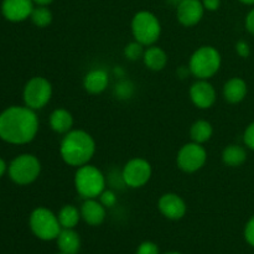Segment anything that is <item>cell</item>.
<instances>
[{"label": "cell", "instance_id": "e575fe53", "mask_svg": "<svg viewBox=\"0 0 254 254\" xmlns=\"http://www.w3.org/2000/svg\"><path fill=\"white\" fill-rule=\"evenodd\" d=\"M7 170V166H6V163H5L4 160H2L1 158H0V178H1L2 175L5 174V171Z\"/></svg>", "mask_w": 254, "mask_h": 254}, {"label": "cell", "instance_id": "74e56055", "mask_svg": "<svg viewBox=\"0 0 254 254\" xmlns=\"http://www.w3.org/2000/svg\"><path fill=\"white\" fill-rule=\"evenodd\" d=\"M56 254H66V253H64V252H60V253H56Z\"/></svg>", "mask_w": 254, "mask_h": 254}, {"label": "cell", "instance_id": "4316f807", "mask_svg": "<svg viewBox=\"0 0 254 254\" xmlns=\"http://www.w3.org/2000/svg\"><path fill=\"white\" fill-rule=\"evenodd\" d=\"M98 200H99V202H101L102 205L104 206V207L111 208V207H113L114 205H116L117 200H118V198H117V195H116V192H114V191L109 190V189H106V190H104L103 192L99 195Z\"/></svg>", "mask_w": 254, "mask_h": 254}, {"label": "cell", "instance_id": "ac0fdd59", "mask_svg": "<svg viewBox=\"0 0 254 254\" xmlns=\"http://www.w3.org/2000/svg\"><path fill=\"white\" fill-rule=\"evenodd\" d=\"M50 127L57 134H66L73 128V116L64 108H57L50 114Z\"/></svg>", "mask_w": 254, "mask_h": 254}, {"label": "cell", "instance_id": "f1b7e54d", "mask_svg": "<svg viewBox=\"0 0 254 254\" xmlns=\"http://www.w3.org/2000/svg\"><path fill=\"white\" fill-rule=\"evenodd\" d=\"M243 141L248 148L254 150V122L246 128L245 134H243Z\"/></svg>", "mask_w": 254, "mask_h": 254}, {"label": "cell", "instance_id": "7a4b0ae2", "mask_svg": "<svg viewBox=\"0 0 254 254\" xmlns=\"http://www.w3.org/2000/svg\"><path fill=\"white\" fill-rule=\"evenodd\" d=\"M96 154V141L88 131L72 129L66 133L60 144V155L69 166L79 168L93 159Z\"/></svg>", "mask_w": 254, "mask_h": 254}, {"label": "cell", "instance_id": "8fae6325", "mask_svg": "<svg viewBox=\"0 0 254 254\" xmlns=\"http://www.w3.org/2000/svg\"><path fill=\"white\" fill-rule=\"evenodd\" d=\"M190 99L198 109H208L216 103L217 93L208 79H197L190 87Z\"/></svg>", "mask_w": 254, "mask_h": 254}, {"label": "cell", "instance_id": "5b68a950", "mask_svg": "<svg viewBox=\"0 0 254 254\" xmlns=\"http://www.w3.org/2000/svg\"><path fill=\"white\" fill-rule=\"evenodd\" d=\"M131 34L143 46H151L161 35V24L155 14L146 10L138 11L131 19Z\"/></svg>", "mask_w": 254, "mask_h": 254}, {"label": "cell", "instance_id": "d4e9b609", "mask_svg": "<svg viewBox=\"0 0 254 254\" xmlns=\"http://www.w3.org/2000/svg\"><path fill=\"white\" fill-rule=\"evenodd\" d=\"M141 44L134 40L133 42H129L126 47H124V56L129 60V61H138L139 59H143V55L145 49Z\"/></svg>", "mask_w": 254, "mask_h": 254}, {"label": "cell", "instance_id": "7402d4cb", "mask_svg": "<svg viewBox=\"0 0 254 254\" xmlns=\"http://www.w3.org/2000/svg\"><path fill=\"white\" fill-rule=\"evenodd\" d=\"M213 127L210 122L205 119H198L193 122L190 128V138L191 141H195L198 144H205L212 138Z\"/></svg>", "mask_w": 254, "mask_h": 254}, {"label": "cell", "instance_id": "d6986e66", "mask_svg": "<svg viewBox=\"0 0 254 254\" xmlns=\"http://www.w3.org/2000/svg\"><path fill=\"white\" fill-rule=\"evenodd\" d=\"M56 242L60 252L66 254H77L81 248V238L74 228H62Z\"/></svg>", "mask_w": 254, "mask_h": 254}, {"label": "cell", "instance_id": "4dcf8cb0", "mask_svg": "<svg viewBox=\"0 0 254 254\" xmlns=\"http://www.w3.org/2000/svg\"><path fill=\"white\" fill-rule=\"evenodd\" d=\"M236 51H237V54L240 55L241 57L247 59L251 54V47L247 41H245V40H240V41L236 44Z\"/></svg>", "mask_w": 254, "mask_h": 254}, {"label": "cell", "instance_id": "ba28073f", "mask_svg": "<svg viewBox=\"0 0 254 254\" xmlns=\"http://www.w3.org/2000/svg\"><path fill=\"white\" fill-rule=\"evenodd\" d=\"M52 97V84L45 77H32L25 84L22 98L25 106L32 111H39L46 107Z\"/></svg>", "mask_w": 254, "mask_h": 254}, {"label": "cell", "instance_id": "83f0119b", "mask_svg": "<svg viewBox=\"0 0 254 254\" xmlns=\"http://www.w3.org/2000/svg\"><path fill=\"white\" fill-rule=\"evenodd\" d=\"M136 254H160L158 245H155L151 241H145L140 243V246L136 250Z\"/></svg>", "mask_w": 254, "mask_h": 254}, {"label": "cell", "instance_id": "1f68e13d", "mask_svg": "<svg viewBox=\"0 0 254 254\" xmlns=\"http://www.w3.org/2000/svg\"><path fill=\"white\" fill-rule=\"evenodd\" d=\"M201 1H202L205 10H207V11H216L221 6V0H201Z\"/></svg>", "mask_w": 254, "mask_h": 254}, {"label": "cell", "instance_id": "836d02e7", "mask_svg": "<svg viewBox=\"0 0 254 254\" xmlns=\"http://www.w3.org/2000/svg\"><path fill=\"white\" fill-rule=\"evenodd\" d=\"M34 1V4L36 5H41V6H47V5L51 4L54 0H32Z\"/></svg>", "mask_w": 254, "mask_h": 254}, {"label": "cell", "instance_id": "52a82bcc", "mask_svg": "<svg viewBox=\"0 0 254 254\" xmlns=\"http://www.w3.org/2000/svg\"><path fill=\"white\" fill-rule=\"evenodd\" d=\"M10 179L17 185H30L35 183L41 173V163L32 154H21L16 156L7 166Z\"/></svg>", "mask_w": 254, "mask_h": 254}, {"label": "cell", "instance_id": "603a6c76", "mask_svg": "<svg viewBox=\"0 0 254 254\" xmlns=\"http://www.w3.org/2000/svg\"><path fill=\"white\" fill-rule=\"evenodd\" d=\"M57 217L62 228H74L82 218L81 211L73 205L62 206L61 210L57 213Z\"/></svg>", "mask_w": 254, "mask_h": 254}, {"label": "cell", "instance_id": "9a60e30c", "mask_svg": "<svg viewBox=\"0 0 254 254\" xmlns=\"http://www.w3.org/2000/svg\"><path fill=\"white\" fill-rule=\"evenodd\" d=\"M79 211L82 220L89 226H99L106 220L107 208L99 202L98 198L84 200Z\"/></svg>", "mask_w": 254, "mask_h": 254}, {"label": "cell", "instance_id": "3957f363", "mask_svg": "<svg viewBox=\"0 0 254 254\" xmlns=\"http://www.w3.org/2000/svg\"><path fill=\"white\" fill-rule=\"evenodd\" d=\"M222 57L216 47L205 45L198 47L191 55L189 71L197 79H210L220 71Z\"/></svg>", "mask_w": 254, "mask_h": 254}, {"label": "cell", "instance_id": "4fadbf2b", "mask_svg": "<svg viewBox=\"0 0 254 254\" xmlns=\"http://www.w3.org/2000/svg\"><path fill=\"white\" fill-rule=\"evenodd\" d=\"M205 14L201 0H181L176 9V17L183 26L191 27L197 25Z\"/></svg>", "mask_w": 254, "mask_h": 254}, {"label": "cell", "instance_id": "484cf974", "mask_svg": "<svg viewBox=\"0 0 254 254\" xmlns=\"http://www.w3.org/2000/svg\"><path fill=\"white\" fill-rule=\"evenodd\" d=\"M133 92H134V86L129 81H121L116 86V89H114L116 96L122 99H127L129 98V97H131Z\"/></svg>", "mask_w": 254, "mask_h": 254}, {"label": "cell", "instance_id": "277c9868", "mask_svg": "<svg viewBox=\"0 0 254 254\" xmlns=\"http://www.w3.org/2000/svg\"><path fill=\"white\" fill-rule=\"evenodd\" d=\"M73 183L77 193L84 200L98 198L99 195L106 190L107 185L104 174L91 164L77 168Z\"/></svg>", "mask_w": 254, "mask_h": 254}, {"label": "cell", "instance_id": "8992f818", "mask_svg": "<svg viewBox=\"0 0 254 254\" xmlns=\"http://www.w3.org/2000/svg\"><path fill=\"white\" fill-rule=\"evenodd\" d=\"M29 225L32 233L42 241L56 240L62 230L57 215L46 207L35 208L30 215Z\"/></svg>", "mask_w": 254, "mask_h": 254}, {"label": "cell", "instance_id": "e0dca14e", "mask_svg": "<svg viewBox=\"0 0 254 254\" xmlns=\"http://www.w3.org/2000/svg\"><path fill=\"white\" fill-rule=\"evenodd\" d=\"M247 83L245 82V79L240 78V77H233V78L228 79L222 89L223 98L231 104H237L242 102L247 96Z\"/></svg>", "mask_w": 254, "mask_h": 254}, {"label": "cell", "instance_id": "2e32d148", "mask_svg": "<svg viewBox=\"0 0 254 254\" xmlns=\"http://www.w3.org/2000/svg\"><path fill=\"white\" fill-rule=\"evenodd\" d=\"M109 83L108 72L102 68L91 69L83 78V88L89 94H101Z\"/></svg>", "mask_w": 254, "mask_h": 254}, {"label": "cell", "instance_id": "44dd1931", "mask_svg": "<svg viewBox=\"0 0 254 254\" xmlns=\"http://www.w3.org/2000/svg\"><path fill=\"white\" fill-rule=\"evenodd\" d=\"M247 160V151L243 146L237 144H231L226 146L222 151V161L230 168H238Z\"/></svg>", "mask_w": 254, "mask_h": 254}, {"label": "cell", "instance_id": "f546056e", "mask_svg": "<svg viewBox=\"0 0 254 254\" xmlns=\"http://www.w3.org/2000/svg\"><path fill=\"white\" fill-rule=\"evenodd\" d=\"M245 238L250 246L254 247V216L250 218L245 227Z\"/></svg>", "mask_w": 254, "mask_h": 254}, {"label": "cell", "instance_id": "6da1fadb", "mask_svg": "<svg viewBox=\"0 0 254 254\" xmlns=\"http://www.w3.org/2000/svg\"><path fill=\"white\" fill-rule=\"evenodd\" d=\"M39 131V118L29 107L12 106L0 113V139L22 145L32 141Z\"/></svg>", "mask_w": 254, "mask_h": 254}, {"label": "cell", "instance_id": "30bf717a", "mask_svg": "<svg viewBox=\"0 0 254 254\" xmlns=\"http://www.w3.org/2000/svg\"><path fill=\"white\" fill-rule=\"evenodd\" d=\"M153 175V169L146 159H130L122 170V180L128 188L139 189L145 186Z\"/></svg>", "mask_w": 254, "mask_h": 254}, {"label": "cell", "instance_id": "ffe728a7", "mask_svg": "<svg viewBox=\"0 0 254 254\" xmlns=\"http://www.w3.org/2000/svg\"><path fill=\"white\" fill-rule=\"evenodd\" d=\"M141 60L146 68L158 72L165 68L166 64H168V55L161 47L151 45V46L146 47Z\"/></svg>", "mask_w": 254, "mask_h": 254}, {"label": "cell", "instance_id": "9c48e42d", "mask_svg": "<svg viewBox=\"0 0 254 254\" xmlns=\"http://www.w3.org/2000/svg\"><path fill=\"white\" fill-rule=\"evenodd\" d=\"M207 161V151L202 144L191 143L185 144L179 150L176 163L179 169L186 174H193L201 170Z\"/></svg>", "mask_w": 254, "mask_h": 254}, {"label": "cell", "instance_id": "5bb4252c", "mask_svg": "<svg viewBox=\"0 0 254 254\" xmlns=\"http://www.w3.org/2000/svg\"><path fill=\"white\" fill-rule=\"evenodd\" d=\"M34 10L32 0H4L1 4V12L9 21L20 22L29 19Z\"/></svg>", "mask_w": 254, "mask_h": 254}, {"label": "cell", "instance_id": "d6a6232c", "mask_svg": "<svg viewBox=\"0 0 254 254\" xmlns=\"http://www.w3.org/2000/svg\"><path fill=\"white\" fill-rule=\"evenodd\" d=\"M246 29L248 30V32L254 35V9L251 10L246 16Z\"/></svg>", "mask_w": 254, "mask_h": 254}, {"label": "cell", "instance_id": "8d00e7d4", "mask_svg": "<svg viewBox=\"0 0 254 254\" xmlns=\"http://www.w3.org/2000/svg\"><path fill=\"white\" fill-rule=\"evenodd\" d=\"M164 254H183L180 252H168V253H164Z\"/></svg>", "mask_w": 254, "mask_h": 254}, {"label": "cell", "instance_id": "d590c367", "mask_svg": "<svg viewBox=\"0 0 254 254\" xmlns=\"http://www.w3.org/2000/svg\"><path fill=\"white\" fill-rule=\"evenodd\" d=\"M241 2L243 4H247V5H253L254 4V0H240Z\"/></svg>", "mask_w": 254, "mask_h": 254}, {"label": "cell", "instance_id": "cb8c5ba5", "mask_svg": "<svg viewBox=\"0 0 254 254\" xmlns=\"http://www.w3.org/2000/svg\"><path fill=\"white\" fill-rule=\"evenodd\" d=\"M30 19H31L32 24L37 27H47L52 22L54 19V15H52L51 10L47 6H41V5H37L36 7H34L31 15H30Z\"/></svg>", "mask_w": 254, "mask_h": 254}, {"label": "cell", "instance_id": "7c38bea8", "mask_svg": "<svg viewBox=\"0 0 254 254\" xmlns=\"http://www.w3.org/2000/svg\"><path fill=\"white\" fill-rule=\"evenodd\" d=\"M158 208L161 215L171 221H179L185 217L188 206L185 200L175 192H166L158 201Z\"/></svg>", "mask_w": 254, "mask_h": 254}]
</instances>
